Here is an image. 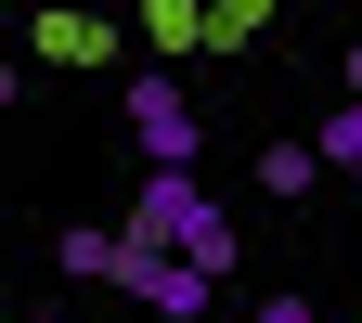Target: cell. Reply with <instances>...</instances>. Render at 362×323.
<instances>
[{"label": "cell", "instance_id": "1", "mask_svg": "<svg viewBox=\"0 0 362 323\" xmlns=\"http://www.w3.org/2000/svg\"><path fill=\"white\" fill-rule=\"evenodd\" d=\"M129 233H156V246H181V259H207V271H233L246 246H233V220H220V194L194 168H143V194H129Z\"/></svg>", "mask_w": 362, "mask_h": 323}, {"label": "cell", "instance_id": "2", "mask_svg": "<svg viewBox=\"0 0 362 323\" xmlns=\"http://www.w3.org/2000/svg\"><path fill=\"white\" fill-rule=\"evenodd\" d=\"M129 143H143V168H194V90H181L168 65L129 78Z\"/></svg>", "mask_w": 362, "mask_h": 323}, {"label": "cell", "instance_id": "3", "mask_svg": "<svg viewBox=\"0 0 362 323\" xmlns=\"http://www.w3.org/2000/svg\"><path fill=\"white\" fill-rule=\"evenodd\" d=\"M52 271H78V285H129V220L104 233V220H65L52 233Z\"/></svg>", "mask_w": 362, "mask_h": 323}, {"label": "cell", "instance_id": "4", "mask_svg": "<svg viewBox=\"0 0 362 323\" xmlns=\"http://www.w3.org/2000/svg\"><path fill=\"white\" fill-rule=\"evenodd\" d=\"M324 181V143H259V194H310Z\"/></svg>", "mask_w": 362, "mask_h": 323}, {"label": "cell", "instance_id": "5", "mask_svg": "<svg viewBox=\"0 0 362 323\" xmlns=\"http://www.w3.org/2000/svg\"><path fill=\"white\" fill-rule=\"evenodd\" d=\"M310 143H324V168H362V90H337V117L310 129Z\"/></svg>", "mask_w": 362, "mask_h": 323}, {"label": "cell", "instance_id": "6", "mask_svg": "<svg viewBox=\"0 0 362 323\" xmlns=\"http://www.w3.org/2000/svg\"><path fill=\"white\" fill-rule=\"evenodd\" d=\"M259 323H324V310H310V298H259Z\"/></svg>", "mask_w": 362, "mask_h": 323}, {"label": "cell", "instance_id": "7", "mask_svg": "<svg viewBox=\"0 0 362 323\" xmlns=\"http://www.w3.org/2000/svg\"><path fill=\"white\" fill-rule=\"evenodd\" d=\"M349 90H362V39H349Z\"/></svg>", "mask_w": 362, "mask_h": 323}, {"label": "cell", "instance_id": "8", "mask_svg": "<svg viewBox=\"0 0 362 323\" xmlns=\"http://www.w3.org/2000/svg\"><path fill=\"white\" fill-rule=\"evenodd\" d=\"M26 323H65V310H26Z\"/></svg>", "mask_w": 362, "mask_h": 323}]
</instances>
